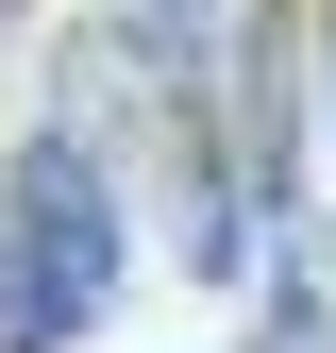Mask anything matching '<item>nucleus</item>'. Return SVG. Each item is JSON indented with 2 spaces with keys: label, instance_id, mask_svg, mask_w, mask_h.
<instances>
[{
  "label": "nucleus",
  "instance_id": "nucleus-1",
  "mask_svg": "<svg viewBox=\"0 0 336 353\" xmlns=\"http://www.w3.org/2000/svg\"><path fill=\"white\" fill-rule=\"evenodd\" d=\"M0 252H17V353H84L135 286V202H118V152L84 118L34 101L17 168H0Z\"/></svg>",
  "mask_w": 336,
  "mask_h": 353
},
{
  "label": "nucleus",
  "instance_id": "nucleus-2",
  "mask_svg": "<svg viewBox=\"0 0 336 353\" xmlns=\"http://www.w3.org/2000/svg\"><path fill=\"white\" fill-rule=\"evenodd\" d=\"M219 152H235V185L252 219H303V135H319V68H303V0H235L219 17Z\"/></svg>",
  "mask_w": 336,
  "mask_h": 353
},
{
  "label": "nucleus",
  "instance_id": "nucleus-3",
  "mask_svg": "<svg viewBox=\"0 0 336 353\" xmlns=\"http://www.w3.org/2000/svg\"><path fill=\"white\" fill-rule=\"evenodd\" d=\"M219 17H235V0H84V34L135 68V101H168V84H219Z\"/></svg>",
  "mask_w": 336,
  "mask_h": 353
},
{
  "label": "nucleus",
  "instance_id": "nucleus-4",
  "mask_svg": "<svg viewBox=\"0 0 336 353\" xmlns=\"http://www.w3.org/2000/svg\"><path fill=\"white\" fill-rule=\"evenodd\" d=\"M303 68H319V118H336V0H303Z\"/></svg>",
  "mask_w": 336,
  "mask_h": 353
},
{
  "label": "nucleus",
  "instance_id": "nucleus-5",
  "mask_svg": "<svg viewBox=\"0 0 336 353\" xmlns=\"http://www.w3.org/2000/svg\"><path fill=\"white\" fill-rule=\"evenodd\" d=\"M17 51H34V0H0V68H17Z\"/></svg>",
  "mask_w": 336,
  "mask_h": 353
},
{
  "label": "nucleus",
  "instance_id": "nucleus-6",
  "mask_svg": "<svg viewBox=\"0 0 336 353\" xmlns=\"http://www.w3.org/2000/svg\"><path fill=\"white\" fill-rule=\"evenodd\" d=\"M252 353H336V336H252Z\"/></svg>",
  "mask_w": 336,
  "mask_h": 353
}]
</instances>
